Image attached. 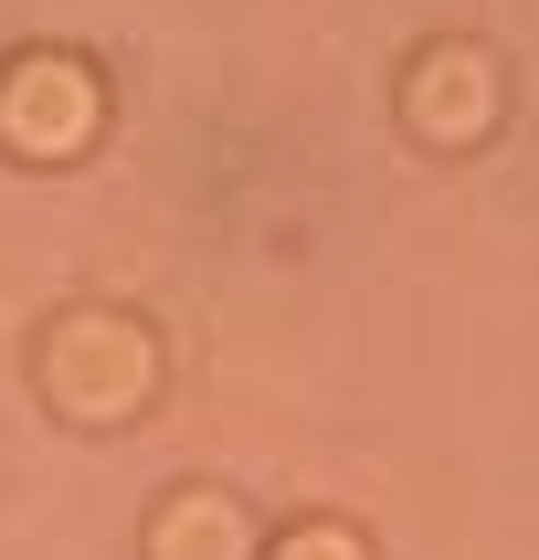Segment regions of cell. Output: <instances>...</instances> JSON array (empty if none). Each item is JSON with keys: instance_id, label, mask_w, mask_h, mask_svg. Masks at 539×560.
Listing matches in <instances>:
<instances>
[{"instance_id": "cell-1", "label": "cell", "mask_w": 539, "mask_h": 560, "mask_svg": "<svg viewBox=\"0 0 539 560\" xmlns=\"http://www.w3.org/2000/svg\"><path fill=\"white\" fill-rule=\"evenodd\" d=\"M212 529H222V508L201 498V487H190V508H180V518H169V529L149 539V550H159V560H244V539H212Z\"/></svg>"}, {"instance_id": "cell-2", "label": "cell", "mask_w": 539, "mask_h": 560, "mask_svg": "<svg viewBox=\"0 0 539 560\" xmlns=\"http://www.w3.org/2000/svg\"><path fill=\"white\" fill-rule=\"evenodd\" d=\"M276 560H371V550H360L349 529H285V550H276Z\"/></svg>"}]
</instances>
